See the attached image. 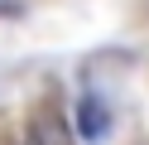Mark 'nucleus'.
<instances>
[{
  "mask_svg": "<svg viewBox=\"0 0 149 145\" xmlns=\"http://www.w3.org/2000/svg\"><path fill=\"white\" fill-rule=\"evenodd\" d=\"M77 131L87 135V140H101V135H106V106L96 102V97H82V111H77Z\"/></svg>",
  "mask_w": 149,
  "mask_h": 145,
  "instance_id": "2",
  "label": "nucleus"
},
{
  "mask_svg": "<svg viewBox=\"0 0 149 145\" xmlns=\"http://www.w3.org/2000/svg\"><path fill=\"white\" fill-rule=\"evenodd\" d=\"M29 145H72V131H68V121L58 111H43L29 126Z\"/></svg>",
  "mask_w": 149,
  "mask_h": 145,
  "instance_id": "1",
  "label": "nucleus"
}]
</instances>
